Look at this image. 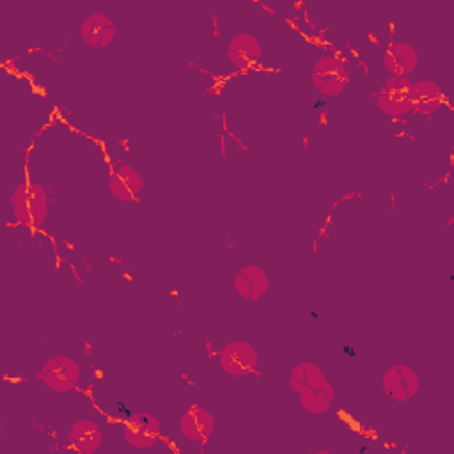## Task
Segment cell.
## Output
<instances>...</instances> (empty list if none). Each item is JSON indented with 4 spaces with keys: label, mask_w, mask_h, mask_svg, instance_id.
I'll return each mask as SVG.
<instances>
[{
    "label": "cell",
    "mask_w": 454,
    "mask_h": 454,
    "mask_svg": "<svg viewBox=\"0 0 454 454\" xmlns=\"http://www.w3.org/2000/svg\"><path fill=\"white\" fill-rule=\"evenodd\" d=\"M289 385L298 394L300 404L310 413H325L335 397L325 372L312 362H301L293 367Z\"/></svg>",
    "instance_id": "obj_1"
},
{
    "label": "cell",
    "mask_w": 454,
    "mask_h": 454,
    "mask_svg": "<svg viewBox=\"0 0 454 454\" xmlns=\"http://www.w3.org/2000/svg\"><path fill=\"white\" fill-rule=\"evenodd\" d=\"M14 218L23 225H41L48 215V197L41 184L23 183L11 197Z\"/></svg>",
    "instance_id": "obj_2"
},
{
    "label": "cell",
    "mask_w": 454,
    "mask_h": 454,
    "mask_svg": "<svg viewBox=\"0 0 454 454\" xmlns=\"http://www.w3.org/2000/svg\"><path fill=\"white\" fill-rule=\"evenodd\" d=\"M411 85L413 83L406 76H390L376 94L378 108L390 117H401L411 112Z\"/></svg>",
    "instance_id": "obj_3"
},
{
    "label": "cell",
    "mask_w": 454,
    "mask_h": 454,
    "mask_svg": "<svg viewBox=\"0 0 454 454\" xmlns=\"http://www.w3.org/2000/svg\"><path fill=\"white\" fill-rule=\"evenodd\" d=\"M312 83L325 96H339L349 83V73L337 57H323L312 67Z\"/></svg>",
    "instance_id": "obj_4"
},
{
    "label": "cell",
    "mask_w": 454,
    "mask_h": 454,
    "mask_svg": "<svg viewBox=\"0 0 454 454\" xmlns=\"http://www.w3.org/2000/svg\"><path fill=\"white\" fill-rule=\"evenodd\" d=\"M37 378L55 392H69L80 381V367L69 356L48 358Z\"/></svg>",
    "instance_id": "obj_5"
},
{
    "label": "cell",
    "mask_w": 454,
    "mask_h": 454,
    "mask_svg": "<svg viewBox=\"0 0 454 454\" xmlns=\"http://www.w3.org/2000/svg\"><path fill=\"white\" fill-rule=\"evenodd\" d=\"M220 365L231 376H245L250 374L257 365L255 348L243 340L229 342L220 351Z\"/></svg>",
    "instance_id": "obj_6"
},
{
    "label": "cell",
    "mask_w": 454,
    "mask_h": 454,
    "mask_svg": "<svg viewBox=\"0 0 454 454\" xmlns=\"http://www.w3.org/2000/svg\"><path fill=\"white\" fill-rule=\"evenodd\" d=\"M383 390L394 401L406 403L419 390V376L411 367L404 364H395L388 367L387 372L383 374Z\"/></svg>",
    "instance_id": "obj_7"
},
{
    "label": "cell",
    "mask_w": 454,
    "mask_h": 454,
    "mask_svg": "<svg viewBox=\"0 0 454 454\" xmlns=\"http://www.w3.org/2000/svg\"><path fill=\"white\" fill-rule=\"evenodd\" d=\"M160 436V422L147 413H135L124 424V438L135 449H149Z\"/></svg>",
    "instance_id": "obj_8"
},
{
    "label": "cell",
    "mask_w": 454,
    "mask_h": 454,
    "mask_svg": "<svg viewBox=\"0 0 454 454\" xmlns=\"http://www.w3.org/2000/svg\"><path fill=\"white\" fill-rule=\"evenodd\" d=\"M144 188V177L129 165L117 167L108 177V190L119 200H138Z\"/></svg>",
    "instance_id": "obj_9"
},
{
    "label": "cell",
    "mask_w": 454,
    "mask_h": 454,
    "mask_svg": "<svg viewBox=\"0 0 454 454\" xmlns=\"http://www.w3.org/2000/svg\"><path fill=\"white\" fill-rule=\"evenodd\" d=\"M117 32L115 23L101 12L90 14L80 27V34L85 44L92 48H106Z\"/></svg>",
    "instance_id": "obj_10"
},
{
    "label": "cell",
    "mask_w": 454,
    "mask_h": 454,
    "mask_svg": "<svg viewBox=\"0 0 454 454\" xmlns=\"http://www.w3.org/2000/svg\"><path fill=\"white\" fill-rule=\"evenodd\" d=\"M270 286L268 275L264 270L257 264H248L239 270V273L234 278V289L236 293L245 300H259Z\"/></svg>",
    "instance_id": "obj_11"
},
{
    "label": "cell",
    "mask_w": 454,
    "mask_h": 454,
    "mask_svg": "<svg viewBox=\"0 0 454 454\" xmlns=\"http://www.w3.org/2000/svg\"><path fill=\"white\" fill-rule=\"evenodd\" d=\"M179 427L188 440L204 442L215 429V419L206 408L192 406L183 413Z\"/></svg>",
    "instance_id": "obj_12"
},
{
    "label": "cell",
    "mask_w": 454,
    "mask_h": 454,
    "mask_svg": "<svg viewBox=\"0 0 454 454\" xmlns=\"http://www.w3.org/2000/svg\"><path fill=\"white\" fill-rule=\"evenodd\" d=\"M227 57L238 69H247L262 57V48L252 34H238L229 43Z\"/></svg>",
    "instance_id": "obj_13"
},
{
    "label": "cell",
    "mask_w": 454,
    "mask_h": 454,
    "mask_svg": "<svg viewBox=\"0 0 454 454\" xmlns=\"http://www.w3.org/2000/svg\"><path fill=\"white\" fill-rule=\"evenodd\" d=\"M443 94L442 89L433 80H420L411 85L410 89V101L411 110L422 115H429L436 112L442 105Z\"/></svg>",
    "instance_id": "obj_14"
},
{
    "label": "cell",
    "mask_w": 454,
    "mask_h": 454,
    "mask_svg": "<svg viewBox=\"0 0 454 454\" xmlns=\"http://www.w3.org/2000/svg\"><path fill=\"white\" fill-rule=\"evenodd\" d=\"M383 64L392 76H406L417 67L419 55L406 43H392L383 55Z\"/></svg>",
    "instance_id": "obj_15"
},
{
    "label": "cell",
    "mask_w": 454,
    "mask_h": 454,
    "mask_svg": "<svg viewBox=\"0 0 454 454\" xmlns=\"http://www.w3.org/2000/svg\"><path fill=\"white\" fill-rule=\"evenodd\" d=\"M69 443L82 454H92L103 442V434L101 429L98 427V424L94 420L89 419H82L76 420L67 434Z\"/></svg>",
    "instance_id": "obj_16"
}]
</instances>
